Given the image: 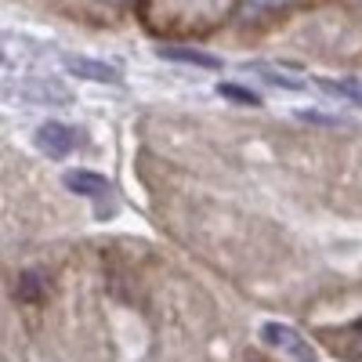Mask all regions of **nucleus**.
Returning <instances> with one entry per match:
<instances>
[{
    "label": "nucleus",
    "mask_w": 362,
    "mask_h": 362,
    "mask_svg": "<svg viewBox=\"0 0 362 362\" xmlns=\"http://www.w3.org/2000/svg\"><path fill=\"white\" fill-rule=\"evenodd\" d=\"M156 54L163 58V62L199 66V69H221V58L206 54V51H196V47H185V44H163V47H156Z\"/></svg>",
    "instance_id": "20e7f679"
},
{
    "label": "nucleus",
    "mask_w": 362,
    "mask_h": 362,
    "mask_svg": "<svg viewBox=\"0 0 362 362\" xmlns=\"http://www.w3.org/2000/svg\"><path fill=\"white\" fill-rule=\"evenodd\" d=\"M47 293V276L44 272H22V279H18V297L22 300H40Z\"/></svg>",
    "instance_id": "6e6552de"
},
{
    "label": "nucleus",
    "mask_w": 362,
    "mask_h": 362,
    "mask_svg": "<svg viewBox=\"0 0 362 362\" xmlns=\"http://www.w3.org/2000/svg\"><path fill=\"white\" fill-rule=\"evenodd\" d=\"M54 83H44V80H33L25 83V98L33 102H69V95H62V90H51Z\"/></svg>",
    "instance_id": "1a4fd4ad"
},
{
    "label": "nucleus",
    "mask_w": 362,
    "mask_h": 362,
    "mask_svg": "<svg viewBox=\"0 0 362 362\" xmlns=\"http://www.w3.org/2000/svg\"><path fill=\"white\" fill-rule=\"evenodd\" d=\"M319 87L329 90V95H341V98L362 105V80H355V76H344V80H329V76H322Z\"/></svg>",
    "instance_id": "0eeeda50"
},
{
    "label": "nucleus",
    "mask_w": 362,
    "mask_h": 362,
    "mask_svg": "<svg viewBox=\"0 0 362 362\" xmlns=\"http://www.w3.org/2000/svg\"><path fill=\"white\" fill-rule=\"evenodd\" d=\"M261 341H268L272 348H279L283 355H290V362H319V358H315V348L300 337L293 326L264 322V326H261Z\"/></svg>",
    "instance_id": "f257e3e1"
},
{
    "label": "nucleus",
    "mask_w": 362,
    "mask_h": 362,
    "mask_svg": "<svg viewBox=\"0 0 362 362\" xmlns=\"http://www.w3.org/2000/svg\"><path fill=\"white\" fill-rule=\"evenodd\" d=\"M73 145H76V134L66 124H44L37 131V148L44 156H51V160H66L73 153Z\"/></svg>",
    "instance_id": "f03ea898"
},
{
    "label": "nucleus",
    "mask_w": 362,
    "mask_h": 362,
    "mask_svg": "<svg viewBox=\"0 0 362 362\" xmlns=\"http://www.w3.org/2000/svg\"><path fill=\"white\" fill-rule=\"evenodd\" d=\"M297 116H300V119H308V124H326V127H341V119H334L329 112H319V109H300Z\"/></svg>",
    "instance_id": "9b49d317"
},
{
    "label": "nucleus",
    "mask_w": 362,
    "mask_h": 362,
    "mask_svg": "<svg viewBox=\"0 0 362 362\" xmlns=\"http://www.w3.org/2000/svg\"><path fill=\"white\" fill-rule=\"evenodd\" d=\"M257 80H264L268 87H279V90H300L305 87V76L290 73V69H276V66H247Z\"/></svg>",
    "instance_id": "423d86ee"
},
{
    "label": "nucleus",
    "mask_w": 362,
    "mask_h": 362,
    "mask_svg": "<svg viewBox=\"0 0 362 362\" xmlns=\"http://www.w3.org/2000/svg\"><path fill=\"white\" fill-rule=\"evenodd\" d=\"M66 69L80 80H95V83H119V69L102 62V58H80V54H69L66 58Z\"/></svg>",
    "instance_id": "7ed1b4c3"
},
{
    "label": "nucleus",
    "mask_w": 362,
    "mask_h": 362,
    "mask_svg": "<svg viewBox=\"0 0 362 362\" xmlns=\"http://www.w3.org/2000/svg\"><path fill=\"white\" fill-rule=\"evenodd\" d=\"M218 90H221V98H228V102H239V105H261V98L254 95V90L239 87V83H221Z\"/></svg>",
    "instance_id": "9d476101"
},
{
    "label": "nucleus",
    "mask_w": 362,
    "mask_h": 362,
    "mask_svg": "<svg viewBox=\"0 0 362 362\" xmlns=\"http://www.w3.org/2000/svg\"><path fill=\"white\" fill-rule=\"evenodd\" d=\"M66 189L76 192V196H87V199H98V196L109 192V181H105V174H95V170H69Z\"/></svg>",
    "instance_id": "39448f33"
}]
</instances>
